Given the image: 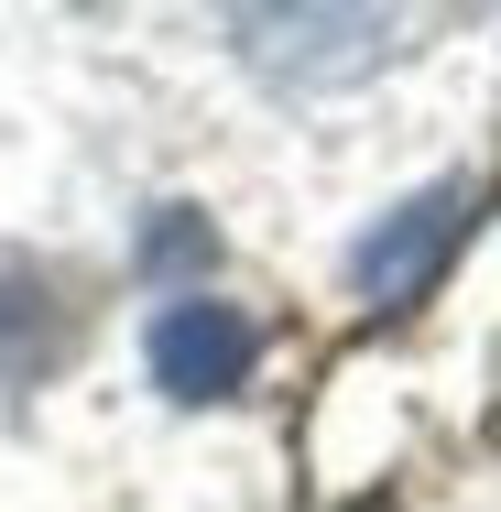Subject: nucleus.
I'll list each match as a JSON object with an SVG mask.
<instances>
[{
    "instance_id": "obj_1",
    "label": "nucleus",
    "mask_w": 501,
    "mask_h": 512,
    "mask_svg": "<svg viewBox=\"0 0 501 512\" xmlns=\"http://www.w3.org/2000/svg\"><path fill=\"white\" fill-rule=\"evenodd\" d=\"M153 382H164L175 404L240 393V382H251V316L218 306V295H175V306L153 316Z\"/></svg>"
},
{
    "instance_id": "obj_2",
    "label": "nucleus",
    "mask_w": 501,
    "mask_h": 512,
    "mask_svg": "<svg viewBox=\"0 0 501 512\" xmlns=\"http://www.w3.org/2000/svg\"><path fill=\"white\" fill-rule=\"evenodd\" d=\"M458 229H469V186H425V197H403L371 240H360V306H414L425 295V273L458 251Z\"/></svg>"
},
{
    "instance_id": "obj_3",
    "label": "nucleus",
    "mask_w": 501,
    "mask_h": 512,
    "mask_svg": "<svg viewBox=\"0 0 501 512\" xmlns=\"http://www.w3.org/2000/svg\"><path fill=\"white\" fill-rule=\"evenodd\" d=\"M251 33V66H273V77H360L382 44H393V22H371V11H251L240 22Z\"/></svg>"
}]
</instances>
